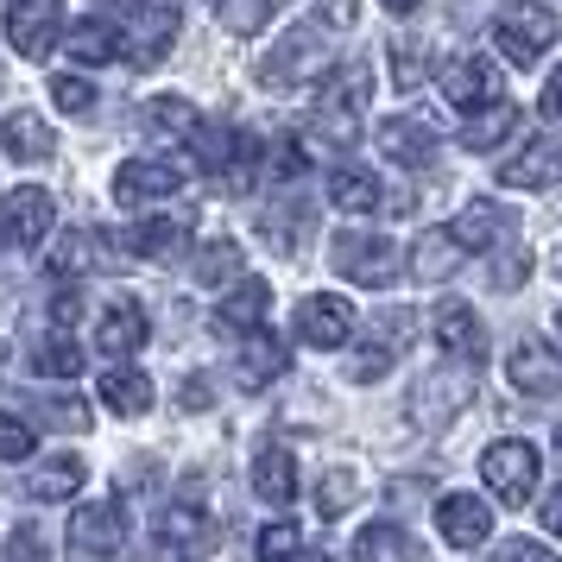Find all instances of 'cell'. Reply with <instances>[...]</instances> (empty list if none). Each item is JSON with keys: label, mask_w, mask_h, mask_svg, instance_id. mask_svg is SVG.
Here are the masks:
<instances>
[{"label": "cell", "mask_w": 562, "mask_h": 562, "mask_svg": "<svg viewBox=\"0 0 562 562\" xmlns=\"http://www.w3.org/2000/svg\"><path fill=\"white\" fill-rule=\"evenodd\" d=\"M215 550V518L196 499H171L153 512V531H146V557L153 562H196Z\"/></svg>", "instance_id": "cell-1"}, {"label": "cell", "mask_w": 562, "mask_h": 562, "mask_svg": "<svg viewBox=\"0 0 562 562\" xmlns=\"http://www.w3.org/2000/svg\"><path fill=\"white\" fill-rule=\"evenodd\" d=\"M323 70H329L323 26H291L272 52L259 57V82L266 89H304V82H323Z\"/></svg>", "instance_id": "cell-2"}, {"label": "cell", "mask_w": 562, "mask_h": 562, "mask_svg": "<svg viewBox=\"0 0 562 562\" xmlns=\"http://www.w3.org/2000/svg\"><path fill=\"white\" fill-rule=\"evenodd\" d=\"M329 266L341 279L367 284V291H385V284H398L405 272V254H398V240H385V234H335L329 240Z\"/></svg>", "instance_id": "cell-3"}, {"label": "cell", "mask_w": 562, "mask_h": 562, "mask_svg": "<svg viewBox=\"0 0 562 562\" xmlns=\"http://www.w3.org/2000/svg\"><path fill=\"white\" fill-rule=\"evenodd\" d=\"M481 481H486V493H493L499 506H525V499H537L543 456H537L531 442L506 436V442H493V449L481 456Z\"/></svg>", "instance_id": "cell-4"}, {"label": "cell", "mask_w": 562, "mask_h": 562, "mask_svg": "<svg viewBox=\"0 0 562 562\" xmlns=\"http://www.w3.org/2000/svg\"><path fill=\"white\" fill-rule=\"evenodd\" d=\"M360 108H367V64H341L329 82H323V95H316V121L310 133L316 139H335V146H348L360 133Z\"/></svg>", "instance_id": "cell-5"}, {"label": "cell", "mask_w": 562, "mask_h": 562, "mask_svg": "<svg viewBox=\"0 0 562 562\" xmlns=\"http://www.w3.org/2000/svg\"><path fill=\"white\" fill-rule=\"evenodd\" d=\"M493 45H499V57L506 64H518V70H531L537 57L557 45V13L550 7H499V20H493Z\"/></svg>", "instance_id": "cell-6"}, {"label": "cell", "mask_w": 562, "mask_h": 562, "mask_svg": "<svg viewBox=\"0 0 562 562\" xmlns=\"http://www.w3.org/2000/svg\"><path fill=\"white\" fill-rule=\"evenodd\" d=\"M127 550V512L121 499H82L70 518V557L77 562H121Z\"/></svg>", "instance_id": "cell-7"}, {"label": "cell", "mask_w": 562, "mask_h": 562, "mask_svg": "<svg viewBox=\"0 0 562 562\" xmlns=\"http://www.w3.org/2000/svg\"><path fill=\"white\" fill-rule=\"evenodd\" d=\"M183 158H127L121 171H114V203L121 209H158L165 196H178L183 183Z\"/></svg>", "instance_id": "cell-8"}, {"label": "cell", "mask_w": 562, "mask_h": 562, "mask_svg": "<svg viewBox=\"0 0 562 562\" xmlns=\"http://www.w3.org/2000/svg\"><path fill=\"white\" fill-rule=\"evenodd\" d=\"M64 38V0H13L7 7V45L32 64H45Z\"/></svg>", "instance_id": "cell-9"}, {"label": "cell", "mask_w": 562, "mask_h": 562, "mask_svg": "<svg viewBox=\"0 0 562 562\" xmlns=\"http://www.w3.org/2000/svg\"><path fill=\"white\" fill-rule=\"evenodd\" d=\"M436 89H442V102L461 108V114H486V108L499 102V70H493L486 57L461 52L436 70Z\"/></svg>", "instance_id": "cell-10"}, {"label": "cell", "mask_w": 562, "mask_h": 562, "mask_svg": "<svg viewBox=\"0 0 562 562\" xmlns=\"http://www.w3.org/2000/svg\"><path fill=\"white\" fill-rule=\"evenodd\" d=\"M506 380L518 385L525 398H562V355L550 348V341L525 335V341L506 355Z\"/></svg>", "instance_id": "cell-11"}, {"label": "cell", "mask_w": 562, "mask_h": 562, "mask_svg": "<svg viewBox=\"0 0 562 562\" xmlns=\"http://www.w3.org/2000/svg\"><path fill=\"white\" fill-rule=\"evenodd\" d=\"M52 222H57L52 190H38V183L7 190V203H0V234H7L13 247H38V240L52 234Z\"/></svg>", "instance_id": "cell-12"}, {"label": "cell", "mask_w": 562, "mask_h": 562, "mask_svg": "<svg viewBox=\"0 0 562 562\" xmlns=\"http://www.w3.org/2000/svg\"><path fill=\"white\" fill-rule=\"evenodd\" d=\"M373 139H380V153L392 158V165H405V171L436 165V127L430 121H417V114H392V121H380Z\"/></svg>", "instance_id": "cell-13"}, {"label": "cell", "mask_w": 562, "mask_h": 562, "mask_svg": "<svg viewBox=\"0 0 562 562\" xmlns=\"http://www.w3.org/2000/svg\"><path fill=\"white\" fill-rule=\"evenodd\" d=\"M436 531H442V543H456V550H481L486 537H493V512L474 493H442L436 499Z\"/></svg>", "instance_id": "cell-14"}, {"label": "cell", "mask_w": 562, "mask_h": 562, "mask_svg": "<svg viewBox=\"0 0 562 562\" xmlns=\"http://www.w3.org/2000/svg\"><path fill=\"white\" fill-rule=\"evenodd\" d=\"M146 329H153V316H146V304L139 297H108L102 304V323H95V341H102V355L127 360L146 348Z\"/></svg>", "instance_id": "cell-15"}, {"label": "cell", "mask_w": 562, "mask_h": 562, "mask_svg": "<svg viewBox=\"0 0 562 562\" xmlns=\"http://www.w3.org/2000/svg\"><path fill=\"white\" fill-rule=\"evenodd\" d=\"M499 183L506 190H550V183H562V146L557 139H525L512 158H499Z\"/></svg>", "instance_id": "cell-16"}, {"label": "cell", "mask_w": 562, "mask_h": 562, "mask_svg": "<svg viewBox=\"0 0 562 562\" xmlns=\"http://www.w3.org/2000/svg\"><path fill=\"white\" fill-rule=\"evenodd\" d=\"M297 335H304V348H341V341L355 335L348 297H329V291L304 297V304H297Z\"/></svg>", "instance_id": "cell-17"}, {"label": "cell", "mask_w": 562, "mask_h": 562, "mask_svg": "<svg viewBox=\"0 0 562 562\" xmlns=\"http://www.w3.org/2000/svg\"><path fill=\"white\" fill-rule=\"evenodd\" d=\"M430 329H436V348H442L449 360H468V367L486 360V323L468 304H442L430 316Z\"/></svg>", "instance_id": "cell-18"}, {"label": "cell", "mask_w": 562, "mask_h": 562, "mask_svg": "<svg viewBox=\"0 0 562 562\" xmlns=\"http://www.w3.org/2000/svg\"><path fill=\"white\" fill-rule=\"evenodd\" d=\"M468 398H474V380L449 367V373H430V380L417 385V398H411V417H417L424 430H442V424H449V417H456Z\"/></svg>", "instance_id": "cell-19"}, {"label": "cell", "mask_w": 562, "mask_h": 562, "mask_svg": "<svg viewBox=\"0 0 562 562\" xmlns=\"http://www.w3.org/2000/svg\"><path fill=\"white\" fill-rule=\"evenodd\" d=\"M266 310H272V291H266L259 279H240L228 297L215 304V329H228V335H240V341H247V335H259Z\"/></svg>", "instance_id": "cell-20"}, {"label": "cell", "mask_w": 562, "mask_h": 562, "mask_svg": "<svg viewBox=\"0 0 562 562\" xmlns=\"http://www.w3.org/2000/svg\"><path fill=\"white\" fill-rule=\"evenodd\" d=\"M183 240H190V228H183L178 215H146V222L121 228V247H127L133 259H171Z\"/></svg>", "instance_id": "cell-21"}, {"label": "cell", "mask_w": 562, "mask_h": 562, "mask_svg": "<svg viewBox=\"0 0 562 562\" xmlns=\"http://www.w3.org/2000/svg\"><path fill=\"white\" fill-rule=\"evenodd\" d=\"M254 493L266 499V506H284V499H297V461H291V449H279V442H266L254 456Z\"/></svg>", "instance_id": "cell-22"}, {"label": "cell", "mask_w": 562, "mask_h": 562, "mask_svg": "<svg viewBox=\"0 0 562 562\" xmlns=\"http://www.w3.org/2000/svg\"><path fill=\"white\" fill-rule=\"evenodd\" d=\"M284 348L279 341H272V335L259 329V335H247V341H240V355H234V380L247 385V392H259V385H272L284 373Z\"/></svg>", "instance_id": "cell-23"}, {"label": "cell", "mask_w": 562, "mask_h": 562, "mask_svg": "<svg viewBox=\"0 0 562 562\" xmlns=\"http://www.w3.org/2000/svg\"><path fill=\"white\" fill-rule=\"evenodd\" d=\"M329 203L348 209V215H373V209L385 203V190L373 171H360V165H335L329 171Z\"/></svg>", "instance_id": "cell-24"}, {"label": "cell", "mask_w": 562, "mask_h": 562, "mask_svg": "<svg viewBox=\"0 0 562 562\" xmlns=\"http://www.w3.org/2000/svg\"><path fill=\"white\" fill-rule=\"evenodd\" d=\"M355 562H424V550L405 525H367L355 537Z\"/></svg>", "instance_id": "cell-25"}, {"label": "cell", "mask_w": 562, "mask_h": 562, "mask_svg": "<svg viewBox=\"0 0 562 562\" xmlns=\"http://www.w3.org/2000/svg\"><path fill=\"white\" fill-rule=\"evenodd\" d=\"M499 228H506V215H499L493 203H468L456 222H449L461 254H493V247H499Z\"/></svg>", "instance_id": "cell-26"}, {"label": "cell", "mask_w": 562, "mask_h": 562, "mask_svg": "<svg viewBox=\"0 0 562 562\" xmlns=\"http://www.w3.org/2000/svg\"><path fill=\"white\" fill-rule=\"evenodd\" d=\"M461 259H468V254L456 247V234H449V228H430L417 247H411V272H417L424 284H442V279L461 266Z\"/></svg>", "instance_id": "cell-27"}, {"label": "cell", "mask_w": 562, "mask_h": 562, "mask_svg": "<svg viewBox=\"0 0 562 562\" xmlns=\"http://www.w3.org/2000/svg\"><path fill=\"white\" fill-rule=\"evenodd\" d=\"M102 405L114 417H139V411L153 405V380L139 373V367H108L102 373Z\"/></svg>", "instance_id": "cell-28"}, {"label": "cell", "mask_w": 562, "mask_h": 562, "mask_svg": "<svg viewBox=\"0 0 562 562\" xmlns=\"http://www.w3.org/2000/svg\"><path fill=\"white\" fill-rule=\"evenodd\" d=\"M0 146H7V158H20V165L52 158V127H45V114H7Z\"/></svg>", "instance_id": "cell-29"}, {"label": "cell", "mask_w": 562, "mask_h": 562, "mask_svg": "<svg viewBox=\"0 0 562 562\" xmlns=\"http://www.w3.org/2000/svg\"><path fill=\"white\" fill-rule=\"evenodd\" d=\"M89 481V468L77 456H57V461H38L26 474V493L32 499H77V486Z\"/></svg>", "instance_id": "cell-30"}, {"label": "cell", "mask_w": 562, "mask_h": 562, "mask_svg": "<svg viewBox=\"0 0 562 562\" xmlns=\"http://www.w3.org/2000/svg\"><path fill=\"white\" fill-rule=\"evenodd\" d=\"M171 38H178V13H171V7H158V13H146V20H139L127 57L139 64V70H153V64H165V57H171Z\"/></svg>", "instance_id": "cell-31"}, {"label": "cell", "mask_w": 562, "mask_h": 562, "mask_svg": "<svg viewBox=\"0 0 562 562\" xmlns=\"http://www.w3.org/2000/svg\"><path fill=\"white\" fill-rule=\"evenodd\" d=\"M64 52L77 57V64H114L121 57V32L108 26V20H77V26L64 32Z\"/></svg>", "instance_id": "cell-32"}, {"label": "cell", "mask_w": 562, "mask_h": 562, "mask_svg": "<svg viewBox=\"0 0 562 562\" xmlns=\"http://www.w3.org/2000/svg\"><path fill=\"white\" fill-rule=\"evenodd\" d=\"M32 367H38L45 380H82V373H89V355H82L70 335H45V341L32 348Z\"/></svg>", "instance_id": "cell-33"}, {"label": "cell", "mask_w": 562, "mask_h": 562, "mask_svg": "<svg viewBox=\"0 0 562 562\" xmlns=\"http://www.w3.org/2000/svg\"><path fill=\"white\" fill-rule=\"evenodd\" d=\"M512 127H518V108H512V102H493L486 114H468V127H461V146H468V153H493V146H499Z\"/></svg>", "instance_id": "cell-34"}, {"label": "cell", "mask_w": 562, "mask_h": 562, "mask_svg": "<svg viewBox=\"0 0 562 562\" xmlns=\"http://www.w3.org/2000/svg\"><path fill=\"white\" fill-rule=\"evenodd\" d=\"M240 266H247V259H240L234 240H209L203 254H196V284H203V291H215V284H240Z\"/></svg>", "instance_id": "cell-35"}, {"label": "cell", "mask_w": 562, "mask_h": 562, "mask_svg": "<svg viewBox=\"0 0 562 562\" xmlns=\"http://www.w3.org/2000/svg\"><path fill=\"white\" fill-rule=\"evenodd\" d=\"M89 266H95V234H82V228H70L52 247V259H45V272H57V279H77Z\"/></svg>", "instance_id": "cell-36"}, {"label": "cell", "mask_w": 562, "mask_h": 562, "mask_svg": "<svg viewBox=\"0 0 562 562\" xmlns=\"http://www.w3.org/2000/svg\"><path fill=\"white\" fill-rule=\"evenodd\" d=\"M272 7H279V0H215V20H222L234 38H254V32L272 20Z\"/></svg>", "instance_id": "cell-37"}, {"label": "cell", "mask_w": 562, "mask_h": 562, "mask_svg": "<svg viewBox=\"0 0 562 562\" xmlns=\"http://www.w3.org/2000/svg\"><path fill=\"white\" fill-rule=\"evenodd\" d=\"M146 127H158V133H183V139H190V133L203 127V121H196V108L183 102V95H158V102L146 108Z\"/></svg>", "instance_id": "cell-38"}, {"label": "cell", "mask_w": 562, "mask_h": 562, "mask_svg": "<svg viewBox=\"0 0 562 562\" xmlns=\"http://www.w3.org/2000/svg\"><path fill=\"white\" fill-rule=\"evenodd\" d=\"M355 474H348V468H329V474H323V486H316V512H323V518H341V512L355 506Z\"/></svg>", "instance_id": "cell-39"}, {"label": "cell", "mask_w": 562, "mask_h": 562, "mask_svg": "<svg viewBox=\"0 0 562 562\" xmlns=\"http://www.w3.org/2000/svg\"><path fill=\"white\" fill-rule=\"evenodd\" d=\"M304 557V531H297V525H266V531H259V562H297Z\"/></svg>", "instance_id": "cell-40"}, {"label": "cell", "mask_w": 562, "mask_h": 562, "mask_svg": "<svg viewBox=\"0 0 562 562\" xmlns=\"http://www.w3.org/2000/svg\"><path fill=\"white\" fill-rule=\"evenodd\" d=\"M424 64H430V57H424L417 38H392V82H398V89H417V82H424Z\"/></svg>", "instance_id": "cell-41"}, {"label": "cell", "mask_w": 562, "mask_h": 562, "mask_svg": "<svg viewBox=\"0 0 562 562\" xmlns=\"http://www.w3.org/2000/svg\"><path fill=\"white\" fill-rule=\"evenodd\" d=\"M38 449V436H32L26 417H13V411H0V461H26Z\"/></svg>", "instance_id": "cell-42"}, {"label": "cell", "mask_w": 562, "mask_h": 562, "mask_svg": "<svg viewBox=\"0 0 562 562\" xmlns=\"http://www.w3.org/2000/svg\"><path fill=\"white\" fill-rule=\"evenodd\" d=\"M52 108L57 114H89L95 108V89L82 77H52Z\"/></svg>", "instance_id": "cell-43"}, {"label": "cell", "mask_w": 562, "mask_h": 562, "mask_svg": "<svg viewBox=\"0 0 562 562\" xmlns=\"http://www.w3.org/2000/svg\"><path fill=\"white\" fill-rule=\"evenodd\" d=\"M0 562H45V537H38V525H13L7 557H0Z\"/></svg>", "instance_id": "cell-44"}, {"label": "cell", "mask_w": 562, "mask_h": 562, "mask_svg": "<svg viewBox=\"0 0 562 562\" xmlns=\"http://www.w3.org/2000/svg\"><path fill=\"white\" fill-rule=\"evenodd\" d=\"M537 108H543L550 121H562V64L550 70V82H543V102H537Z\"/></svg>", "instance_id": "cell-45"}, {"label": "cell", "mask_w": 562, "mask_h": 562, "mask_svg": "<svg viewBox=\"0 0 562 562\" xmlns=\"http://www.w3.org/2000/svg\"><path fill=\"white\" fill-rule=\"evenodd\" d=\"M537 512H543V531H550V537H562V486H557V493H550V499H543Z\"/></svg>", "instance_id": "cell-46"}, {"label": "cell", "mask_w": 562, "mask_h": 562, "mask_svg": "<svg viewBox=\"0 0 562 562\" xmlns=\"http://www.w3.org/2000/svg\"><path fill=\"white\" fill-rule=\"evenodd\" d=\"M506 562H562V557H550L543 543H512V550H506Z\"/></svg>", "instance_id": "cell-47"}, {"label": "cell", "mask_w": 562, "mask_h": 562, "mask_svg": "<svg viewBox=\"0 0 562 562\" xmlns=\"http://www.w3.org/2000/svg\"><path fill=\"white\" fill-rule=\"evenodd\" d=\"M52 323H57V329H70V323H77V297H70V291H57V304H52Z\"/></svg>", "instance_id": "cell-48"}, {"label": "cell", "mask_w": 562, "mask_h": 562, "mask_svg": "<svg viewBox=\"0 0 562 562\" xmlns=\"http://www.w3.org/2000/svg\"><path fill=\"white\" fill-rule=\"evenodd\" d=\"M209 405V380H183V411H203Z\"/></svg>", "instance_id": "cell-49"}, {"label": "cell", "mask_w": 562, "mask_h": 562, "mask_svg": "<svg viewBox=\"0 0 562 562\" xmlns=\"http://www.w3.org/2000/svg\"><path fill=\"white\" fill-rule=\"evenodd\" d=\"M329 20L335 26H348V20H355V0H329Z\"/></svg>", "instance_id": "cell-50"}, {"label": "cell", "mask_w": 562, "mask_h": 562, "mask_svg": "<svg viewBox=\"0 0 562 562\" xmlns=\"http://www.w3.org/2000/svg\"><path fill=\"white\" fill-rule=\"evenodd\" d=\"M95 7H114V13H133V7H139V0H95Z\"/></svg>", "instance_id": "cell-51"}, {"label": "cell", "mask_w": 562, "mask_h": 562, "mask_svg": "<svg viewBox=\"0 0 562 562\" xmlns=\"http://www.w3.org/2000/svg\"><path fill=\"white\" fill-rule=\"evenodd\" d=\"M380 7H392V13H411V7H424V0H380Z\"/></svg>", "instance_id": "cell-52"}, {"label": "cell", "mask_w": 562, "mask_h": 562, "mask_svg": "<svg viewBox=\"0 0 562 562\" xmlns=\"http://www.w3.org/2000/svg\"><path fill=\"white\" fill-rule=\"evenodd\" d=\"M557 449H562V424H557Z\"/></svg>", "instance_id": "cell-53"}, {"label": "cell", "mask_w": 562, "mask_h": 562, "mask_svg": "<svg viewBox=\"0 0 562 562\" xmlns=\"http://www.w3.org/2000/svg\"><path fill=\"white\" fill-rule=\"evenodd\" d=\"M557 329H562V310H557Z\"/></svg>", "instance_id": "cell-54"}]
</instances>
